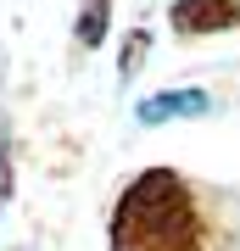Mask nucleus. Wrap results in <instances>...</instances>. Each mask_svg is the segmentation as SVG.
<instances>
[{"mask_svg":"<svg viewBox=\"0 0 240 251\" xmlns=\"http://www.w3.org/2000/svg\"><path fill=\"white\" fill-rule=\"evenodd\" d=\"M112 251H213L218 229L201 190L173 168H145L123 184L112 206Z\"/></svg>","mask_w":240,"mask_h":251,"instance_id":"1","label":"nucleus"},{"mask_svg":"<svg viewBox=\"0 0 240 251\" xmlns=\"http://www.w3.org/2000/svg\"><path fill=\"white\" fill-rule=\"evenodd\" d=\"M173 28L179 34H223V28H240V0H173Z\"/></svg>","mask_w":240,"mask_h":251,"instance_id":"2","label":"nucleus"},{"mask_svg":"<svg viewBox=\"0 0 240 251\" xmlns=\"http://www.w3.org/2000/svg\"><path fill=\"white\" fill-rule=\"evenodd\" d=\"M168 112H185V117H196V112H207V95L201 90H179V95H151L140 106V123H162Z\"/></svg>","mask_w":240,"mask_h":251,"instance_id":"3","label":"nucleus"},{"mask_svg":"<svg viewBox=\"0 0 240 251\" xmlns=\"http://www.w3.org/2000/svg\"><path fill=\"white\" fill-rule=\"evenodd\" d=\"M101 34H107V0H89L84 17H79V39L84 45H101Z\"/></svg>","mask_w":240,"mask_h":251,"instance_id":"4","label":"nucleus"}]
</instances>
